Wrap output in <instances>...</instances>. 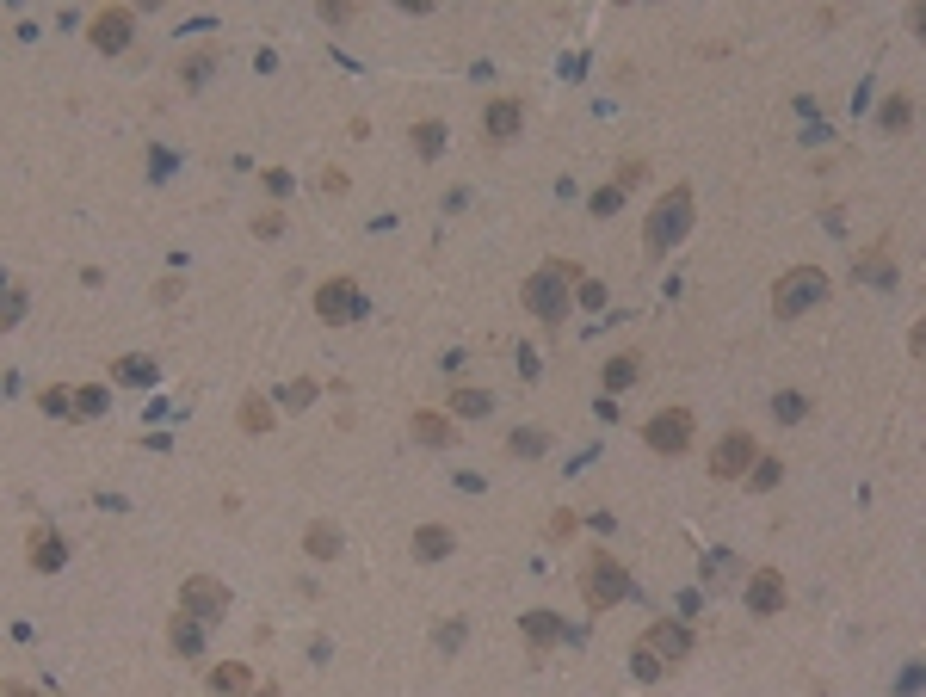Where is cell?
<instances>
[{
  "label": "cell",
  "mask_w": 926,
  "mask_h": 697,
  "mask_svg": "<svg viewBox=\"0 0 926 697\" xmlns=\"http://www.w3.org/2000/svg\"><path fill=\"white\" fill-rule=\"evenodd\" d=\"M575 284H581V266H568V260H544L538 272L525 278L519 297H525V309L538 315L544 327H562V315H568V290H575Z\"/></svg>",
  "instance_id": "obj_1"
},
{
  "label": "cell",
  "mask_w": 926,
  "mask_h": 697,
  "mask_svg": "<svg viewBox=\"0 0 926 697\" xmlns=\"http://www.w3.org/2000/svg\"><path fill=\"white\" fill-rule=\"evenodd\" d=\"M692 216H698L692 186H667V192L655 198V210H649V223H643V247H649V253L680 247V241H686V229H692Z\"/></svg>",
  "instance_id": "obj_2"
},
{
  "label": "cell",
  "mask_w": 926,
  "mask_h": 697,
  "mask_svg": "<svg viewBox=\"0 0 926 697\" xmlns=\"http://www.w3.org/2000/svg\"><path fill=\"white\" fill-rule=\"evenodd\" d=\"M581 599H587L593 617H605L612 605H630V599H636V586H630V574H624V562L612 556V549H593V556H587V568H581Z\"/></svg>",
  "instance_id": "obj_3"
},
{
  "label": "cell",
  "mask_w": 926,
  "mask_h": 697,
  "mask_svg": "<svg viewBox=\"0 0 926 697\" xmlns=\"http://www.w3.org/2000/svg\"><path fill=\"white\" fill-rule=\"evenodd\" d=\"M828 303V272L822 266H791V272H778L772 284V315L778 321H797L809 309H822Z\"/></svg>",
  "instance_id": "obj_4"
},
{
  "label": "cell",
  "mask_w": 926,
  "mask_h": 697,
  "mask_svg": "<svg viewBox=\"0 0 926 697\" xmlns=\"http://www.w3.org/2000/svg\"><path fill=\"white\" fill-rule=\"evenodd\" d=\"M315 315H322L328 327H352V321L365 315L359 278H328V284H315Z\"/></svg>",
  "instance_id": "obj_5"
},
{
  "label": "cell",
  "mask_w": 926,
  "mask_h": 697,
  "mask_svg": "<svg viewBox=\"0 0 926 697\" xmlns=\"http://www.w3.org/2000/svg\"><path fill=\"white\" fill-rule=\"evenodd\" d=\"M692 432H698L692 408H661V414H655V420L643 426L649 451H661V457H680V451H692Z\"/></svg>",
  "instance_id": "obj_6"
},
{
  "label": "cell",
  "mask_w": 926,
  "mask_h": 697,
  "mask_svg": "<svg viewBox=\"0 0 926 697\" xmlns=\"http://www.w3.org/2000/svg\"><path fill=\"white\" fill-rule=\"evenodd\" d=\"M130 31H136V7H99V13L87 19V44H93L99 56H118V50L130 44Z\"/></svg>",
  "instance_id": "obj_7"
},
{
  "label": "cell",
  "mask_w": 926,
  "mask_h": 697,
  "mask_svg": "<svg viewBox=\"0 0 926 697\" xmlns=\"http://www.w3.org/2000/svg\"><path fill=\"white\" fill-rule=\"evenodd\" d=\"M636 648H649V654H661V660H667V667H680V660L692 654V630H686L680 617H655Z\"/></svg>",
  "instance_id": "obj_8"
},
{
  "label": "cell",
  "mask_w": 926,
  "mask_h": 697,
  "mask_svg": "<svg viewBox=\"0 0 926 697\" xmlns=\"http://www.w3.org/2000/svg\"><path fill=\"white\" fill-rule=\"evenodd\" d=\"M180 611H192V617H223L229 611V586L217 580V574H192L186 586H180Z\"/></svg>",
  "instance_id": "obj_9"
},
{
  "label": "cell",
  "mask_w": 926,
  "mask_h": 697,
  "mask_svg": "<svg viewBox=\"0 0 926 697\" xmlns=\"http://www.w3.org/2000/svg\"><path fill=\"white\" fill-rule=\"evenodd\" d=\"M754 432H723V445L710 451V482H735V475H747V463H754Z\"/></svg>",
  "instance_id": "obj_10"
},
{
  "label": "cell",
  "mask_w": 926,
  "mask_h": 697,
  "mask_svg": "<svg viewBox=\"0 0 926 697\" xmlns=\"http://www.w3.org/2000/svg\"><path fill=\"white\" fill-rule=\"evenodd\" d=\"M747 611H754V617H778V611H785V574H778V568H754V574H747Z\"/></svg>",
  "instance_id": "obj_11"
},
{
  "label": "cell",
  "mask_w": 926,
  "mask_h": 697,
  "mask_svg": "<svg viewBox=\"0 0 926 697\" xmlns=\"http://www.w3.org/2000/svg\"><path fill=\"white\" fill-rule=\"evenodd\" d=\"M519 124H525V112H519V99H488L482 105V136L501 149V142H513L519 136Z\"/></svg>",
  "instance_id": "obj_12"
},
{
  "label": "cell",
  "mask_w": 926,
  "mask_h": 697,
  "mask_svg": "<svg viewBox=\"0 0 926 697\" xmlns=\"http://www.w3.org/2000/svg\"><path fill=\"white\" fill-rule=\"evenodd\" d=\"M25 562L38 568V574H56V568L68 562V549H62L56 525H31V537H25Z\"/></svg>",
  "instance_id": "obj_13"
},
{
  "label": "cell",
  "mask_w": 926,
  "mask_h": 697,
  "mask_svg": "<svg viewBox=\"0 0 926 697\" xmlns=\"http://www.w3.org/2000/svg\"><path fill=\"white\" fill-rule=\"evenodd\" d=\"M636 377H643V352H612L599 364V383H605V395H618V389H630Z\"/></svg>",
  "instance_id": "obj_14"
},
{
  "label": "cell",
  "mask_w": 926,
  "mask_h": 697,
  "mask_svg": "<svg viewBox=\"0 0 926 697\" xmlns=\"http://www.w3.org/2000/svg\"><path fill=\"white\" fill-rule=\"evenodd\" d=\"M198 623L204 617H192V611H180V617L167 623V642H173V654H180V660H198L204 654V630H198Z\"/></svg>",
  "instance_id": "obj_15"
},
{
  "label": "cell",
  "mask_w": 926,
  "mask_h": 697,
  "mask_svg": "<svg viewBox=\"0 0 926 697\" xmlns=\"http://www.w3.org/2000/svg\"><path fill=\"white\" fill-rule=\"evenodd\" d=\"M519 630H525V642H531V648H538V654H544V648H556V642L568 636V630H562V617H556V611H525V623H519Z\"/></svg>",
  "instance_id": "obj_16"
},
{
  "label": "cell",
  "mask_w": 926,
  "mask_h": 697,
  "mask_svg": "<svg viewBox=\"0 0 926 697\" xmlns=\"http://www.w3.org/2000/svg\"><path fill=\"white\" fill-rule=\"evenodd\" d=\"M408 549H414V562H445V556H451V549H457V537H451L445 525H420Z\"/></svg>",
  "instance_id": "obj_17"
},
{
  "label": "cell",
  "mask_w": 926,
  "mask_h": 697,
  "mask_svg": "<svg viewBox=\"0 0 926 697\" xmlns=\"http://www.w3.org/2000/svg\"><path fill=\"white\" fill-rule=\"evenodd\" d=\"M451 414H457V420H488V414H494V395L476 389V383H457V389H451Z\"/></svg>",
  "instance_id": "obj_18"
},
{
  "label": "cell",
  "mask_w": 926,
  "mask_h": 697,
  "mask_svg": "<svg viewBox=\"0 0 926 697\" xmlns=\"http://www.w3.org/2000/svg\"><path fill=\"white\" fill-rule=\"evenodd\" d=\"M445 136H451V130H445L439 118H420V124L408 130V142H414V155H420V161H439V155H445Z\"/></svg>",
  "instance_id": "obj_19"
},
{
  "label": "cell",
  "mask_w": 926,
  "mask_h": 697,
  "mask_svg": "<svg viewBox=\"0 0 926 697\" xmlns=\"http://www.w3.org/2000/svg\"><path fill=\"white\" fill-rule=\"evenodd\" d=\"M303 549H309L315 562H334V556H340V525H334V519H315V525L303 531Z\"/></svg>",
  "instance_id": "obj_20"
},
{
  "label": "cell",
  "mask_w": 926,
  "mask_h": 697,
  "mask_svg": "<svg viewBox=\"0 0 926 697\" xmlns=\"http://www.w3.org/2000/svg\"><path fill=\"white\" fill-rule=\"evenodd\" d=\"M507 451L525 457V463H538V457L550 451V432H544V426H513V432H507Z\"/></svg>",
  "instance_id": "obj_21"
},
{
  "label": "cell",
  "mask_w": 926,
  "mask_h": 697,
  "mask_svg": "<svg viewBox=\"0 0 926 697\" xmlns=\"http://www.w3.org/2000/svg\"><path fill=\"white\" fill-rule=\"evenodd\" d=\"M852 278H871V284H896V260H889L883 247H865L859 260H852Z\"/></svg>",
  "instance_id": "obj_22"
},
{
  "label": "cell",
  "mask_w": 926,
  "mask_h": 697,
  "mask_svg": "<svg viewBox=\"0 0 926 697\" xmlns=\"http://www.w3.org/2000/svg\"><path fill=\"white\" fill-rule=\"evenodd\" d=\"M173 68H180V81H186V87L198 93V87H204L210 75H217V50H186V56L173 62Z\"/></svg>",
  "instance_id": "obj_23"
},
{
  "label": "cell",
  "mask_w": 926,
  "mask_h": 697,
  "mask_svg": "<svg viewBox=\"0 0 926 697\" xmlns=\"http://www.w3.org/2000/svg\"><path fill=\"white\" fill-rule=\"evenodd\" d=\"M408 426H414L420 445H433V451H445V445H451V420H445V414H433V408H420Z\"/></svg>",
  "instance_id": "obj_24"
},
{
  "label": "cell",
  "mask_w": 926,
  "mask_h": 697,
  "mask_svg": "<svg viewBox=\"0 0 926 697\" xmlns=\"http://www.w3.org/2000/svg\"><path fill=\"white\" fill-rule=\"evenodd\" d=\"M778 482H785V463H778L772 451H754V463H747V488L766 494V488H778Z\"/></svg>",
  "instance_id": "obj_25"
},
{
  "label": "cell",
  "mask_w": 926,
  "mask_h": 697,
  "mask_svg": "<svg viewBox=\"0 0 926 697\" xmlns=\"http://www.w3.org/2000/svg\"><path fill=\"white\" fill-rule=\"evenodd\" d=\"M272 420H278L272 414V395H260V389L241 395V432H272Z\"/></svg>",
  "instance_id": "obj_26"
},
{
  "label": "cell",
  "mask_w": 926,
  "mask_h": 697,
  "mask_svg": "<svg viewBox=\"0 0 926 697\" xmlns=\"http://www.w3.org/2000/svg\"><path fill=\"white\" fill-rule=\"evenodd\" d=\"M877 124H883L889 136L908 130V124H914V93H889V99H883V112H877Z\"/></svg>",
  "instance_id": "obj_27"
},
{
  "label": "cell",
  "mask_w": 926,
  "mask_h": 697,
  "mask_svg": "<svg viewBox=\"0 0 926 697\" xmlns=\"http://www.w3.org/2000/svg\"><path fill=\"white\" fill-rule=\"evenodd\" d=\"M772 414H778V426H803L809 420V395L803 389H778L772 395Z\"/></svg>",
  "instance_id": "obj_28"
},
{
  "label": "cell",
  "mask_w": 926,
  "mask_h": 697,
  "mask_svg": "<svg viewBox=\"0 0 926 697\" xmlns=\"http://www.w3.org/2000/svg\"><path fill=\"white\" fill-rule=\"evenodd\" d=\"M254 685V673L241 667V660H223V667H210V691H247Z\"/></svg>",
  "instance_id": "obj_29"
},
{
  "label": "cell",
  "mask_w": 926,
  "mask_h": 697,
  "mask_svg": "<svg viewBox=\"0 0 926 697\" xmlns=\"http://www.w3.org/2000/svg\"><path fill=\"white\" fill-rule=\"evenodd\" d=\"M38 408L56 414V420H62V414H68V420H81V395H75V389H44V395H38Z\"/></svg>",
  "instance_id": "obj_30"
},
{
  "label": "cell",
  "mask_w": 926,
  "mask_h": 697,
  "mask_svg": "<svg viewBox=\"0 0 926 697\" xmlns=\"http://www.w3.org/2000/svg\"><path fill=\"white\" fill-rule=\"evenodd\" d=\"M155 377H161V364H155V358H124V364H118V383H136V389H149Z\"/></svg>",
  "instance_id": "obj_31"
},
{
  "label": "cell",
  "mask_w": 926,
  "mask_h": 697,
  "mask_svg": "<svg viewBox=\"0 0 926 697\" xmlns=\"http://www.w3.org/2000/svg\"><path fill=\"white\" fill-rule=\"evenodd\" d=\"M315 395H322V383H315V377H297V383H284V389H278V401H284L291 414H297V408H309Z\"/></svg>",
  "instance_id": "obj_32"
},
{
  "label": "cell",
  "mask_w": 926,
  "mask_h": 697,
  "mask_svg": "<svg viewBox=\"0 0 926 697\" xmlns=\"http://www.w3.org/2000/svg\"><path fill=\"white\" fill-rule=\"evenodd\" d=\"M457 642H470V623H463V617H445L439 630H433V648H439V654H457Z\"/></svg>",
  "instance_id": "obj_33"
},
{
  "label": "cell",
  "mask_w": 926,
  "mask_h": 697,
  "mask_svg": "<svg viewBox=\"0 0 926 697\" xmlns=\"http://www.w3.org/2000/svg\"><path fill=\"white\" fill-rule=\"evenodd\" d=\"M587 210H593V216H618V210H624V186H618V179H612V186H599V192L587 198Z\"/></svg>",
  "instance_id": "obj_34"
},
{
  "label": "cell",
  "mask_w": 926,
  "mask_h": 697,
  "mask_svg": "<svg viewBox=\"0 0 926 697\" xmlns=\"http://www.w3.org/2000/svg\"><path fill=\"white\" fill-rule=\"evenodd\" d=\"M630 673L643 679V685H655V679H661V673H673V667H667L661 654H649V648H636V660H630Z\"/></svg>",
  "instance_id": "obj_35"
},
{
  "label": "cell",
  "mask_w": 926,
  "mask_h": 697,
  "mask_svg": "<svg viewBox=\"0 0 926 697\" xmlns=\"http://www.w3.org/2000/svg\"><path fill=\"white\" fill-rule=\"evenodd\" d=\"M575 525H581V519H575V512L562 506V512H550V525H544V537H550V543H568V537H575Z\"/></svg>",
  "instance_id": "obj_36"
},
{
  "label": "cell",
  "mask_w": 926,
  "mask_h": 697,
  "mask_svg": "<svg viewBox=\"0 0 926 697\" xmlns=\"http://www.w3.org/2000/svg\"><path fill=\"white\" fill-rule=\"evenodd\" d=\"M25 303H31V297H25V284H13V290H7V309H0V327H19Z\"/></svg>",
  "instance_id": "obj_37"
},
{
  "label": "cell",
  "mask_w": 926,
  "mask_h": 697,
  "mask_svg": "<svg viewBox=\"0 0 926 697\" xmlns=\"http://www.w3.org/2000/svg\"><path fill=\"white\" fill-rule=\"evenodd\" d=\"M75 395H81V420L105 414V389H99V383H87V389H75Z\"/></svg>",
  "instance_id": "obj_38"
},
{
  "label": "cell",
  "mask_w": 926,
  "mask_h": 697,
  "mask_svg": "<svg viewBox=\"0 0 926 697\" xmlns=\"http://www.w3.org/2000/svg\"><path fill=\"white\" fill-rule=\"evenodd\" d=\"M278 229H284V210H260V216H254V235H260V241H272Z\"/></svg>",
  "instance_id": "obj_39"
},
{
  "label": "cell",
  "mask_w": 926,
  "mask_h": 697,
  "mask_svg": "<svg viewBox=\"0 0 926 697\" xmlns=\"http://www.w3.org/2000/svg\"><path fill=\"white\" fill-rule=\"evenodd\" d=\"M352 13H359V7H352V0H322V19H328V25H346Z\"/></svg>",
  "instance_id": "obj_40"
},
{
  "label": "cell",
  "mask_w": 926,
  "mask_h": 697,
  "mask_svg": "<svg viewBox=\"0 0 926 697\" xmlns=\"http://www.w3.org/2000/svg\"><path fill=\"white\" fill-rule=\"evenodd\" d=\"M575 290H581V309H605V290H599V284H593V278H581V284H575Z\"/></svg>",
  "instance_id": "obj_41"
},
{
  "label": "cell",
  "mask_w": 926,
  "mask_h": 697,
  "mask_svg": "<svg viewBox=\"0 0 926 697\" xmlns=\"http://www.w3.org/2000/svg\"><path fill=\"white\" fill-rule=\"evenodd\" d=\"M149 155H155V161H149V173H155V179H161V173H173V167H180V155H167V149H149Z\"/></svg>",
  "instance_id": "obj_42"
},
{
  "label": "cell",
  "mask_w": 926,
  "mask_h": 697,
  "mask_svg": "<svg viewBox=\"0 0 926 697\" xmlns=\"http://www.w3.org/2000/svg\"><path fill=\"white\" fill-rule=\"evenodd\" d=\"M643 173H649V167H643V155H630V161H624V173H618V186H636Z\"/></svg>",
  "instance_id": "obj_43"
}]
</instances>
